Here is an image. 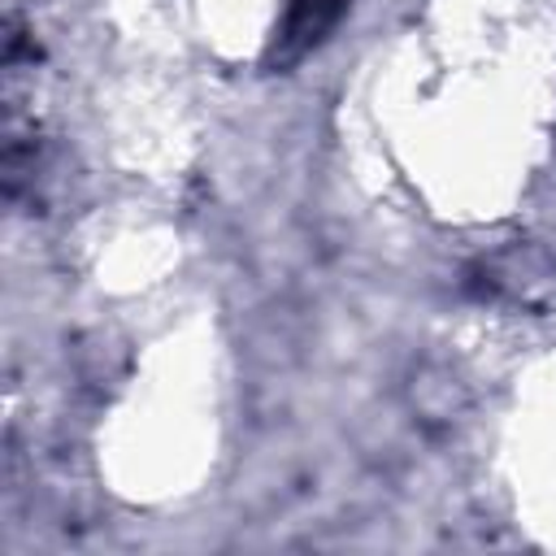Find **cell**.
<instances>
[{"mask_svg":"<svg viewBox=\"0 0 556 556\" xmlns=\"http://www.w3.org/2000/svg\"><path fill=\"white\" fill-rule=\"evenodd\" d=\"M343 0H295L291 13H287V26H282V43H295V48H308L321 39V30L334 26Z\"/></svg>","mask_w":556,"mask_h":556,"instance_id":"cell-1","label":"cell"}]
</instances>
